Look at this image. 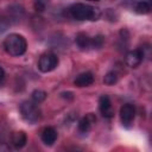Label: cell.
Instances as JSON below:
<instances>
[{"label":"cell","instance_id":"20","mask_svg":"<svg viewBox=\"0 0 152 152\" xmlns=\"http://www.w3.org/2000/svg\"><path fill=\"white\" fill-rule=\"evenodd\" d=\"M89 1H99V0H89Z\"/></svg>","mask_w":152,"mask_h":152},{"label":"cell","instance_id":"6","mask_svg":"<svg viewBox=\"0 0 152 152\" xmlns=\"http://www.w3.org/2000/svg\"><path fill=\"white\" fill-rule=\"evenodd\" d=\"M99 109L100 113L102 114V116L109 119L114 115V109L110 102V99L108 95H101L99 99Z\"/></svg>","mask_w":152,"mask_h":152},{"label":"cell","instance_id":"9","mask_svg":"<svg viewBox=\"0 0 152 152\" xmlns=\"http://www.w3.org/2000/svg\"><path fill=\"white\" fill-rule=\"evenodd\" d=\"M57 137H58L57 131H56L53 127H50V126L45 127V128L42 131V133H40V139H42V141H43L45 145H48V146L53 145V144L56 142V140H57Z\"/></svg>","mask_w":152,"mask_h":152},{"label":"cell","instance_id":"12","mask_svg":"<svg viewBox=\"0 0 152 152\" xmlns=\"http://www.w3.org/2000/svg\"><path fill=\"white\" fill-rule=\"evenodd\" d=\"M77 46L81 49V50H88V49H91V38L84 33V32H80L77 33L76 36V39H75Z\"/></svg>","mask_w":152,"mask_h":152},{"label":"cell","instance_id":"2","mask_svg":"<svg viewBox=\"0 0 152 152\" xmlns=\"http://www.w3.org/2000/svg\"><path fill=\"white\" fill-rule=\"evenodd\" d=\"M69 13L76 20H93L94 21L101 17V12L97 8L90 5L82 4V2L71 5L69 7Z\"/></svg>","mask_w":152,"mask_h":152},{"label":"cell","instance_id":"14","mask_svg":"<svg viewBox=\"0 0 152 152\" xmlns=\"http://www.w3.org/2000/svg\"><path fill=\"white\" fill-rule=\"evenodd\" d=\"M118 80H119L118 74H116L115 71H109V72H107V74L104 75V77H103V83L107 84V86H113V84H115V83L118 82Z\"/></svg>","mask_w":152,"mask_h":152},{"label":"cell","instance_id":"11","mask_svg":"<svg viewBox=\"0 0 152 152\" xmlns=\"http://www.w3.org/2000/svg\"><path fill=\"white\" fill-rule=\"evenodd\" d=\"M11 141H12V145L15 147V148H21L26 145L27 142V135L24 131H18V132H14L12 134V138H11Z\"/></svg>","mask_w":152,"mask_h":152},{"label":"cell","instance_id":"17","mask_svg":"<svg viewBox=\"0 0 152 152\" xmlns=\"http://www.w3.org/2000/svg\"><path fill=\"white\" fill-rule=\"evenodd\" d=\"M103 45V37L102 36H95L91 38V49H100Z\"/></svg>","mask_w":152,"mask_h":152},{"label":"cell","instance_id":"7","mask_svg":"<svg viewBox=\"0 0 152 152\" xmlns=\"http://www.w3.org/2000/svg\"><path fill=\"white\" fill-rule=\"evenodd\" d=\"M144 59V51L142 49L131 50L126 53V63L131 68H137Z\"/></svg>","mask_w":152,"mask_h":152},{"label":"cell","instance_id":"18","mask_svg":"<svg viewBox=\"0 0 152 152\" xmlns=\"http://www.w3.org/2000/svg\"><path fill=\"white\" fill-rule=\"evenodd\" d=\"M48 2H49V0H34V8H36L37 11L42 12V11L45 10Z\"/></svg>","mask_w":152,"mask_h":152},{"label":"cell","instance_id":"8","mask_svg":"<svg viewBox=\"0 0 152 152\" xmlns=\"http://www.w3.org/2000/svg\"><path fill=\"white\" fill-rule=\"evenodd\" d=\"M96 122V116L93 113H89L87 115H84L77 125V129L81 134H88V132L91 129L93 125Z\"/></svg>","mask_w":152,"mask_h":152},{"label":"cell","instance_id":"19","mask_svg":"<svg viewBox=\"0 0 152 152\" xmlns=\"http://www.w3.org/2000/svg\"><path fill=\"white\" fill-rule=\"evenodd\" d=\"M4 78H5V71H4V69L0 66V82H1Z\"/></svg>","mask_w":152,"mask_h":152},{"label":"cell","instance_id":"10","mask_svg":"<svg viewBox=\"0 0 152 152\" xmlns=\"http://www.w3.org/2000/svg\"><path fill=\"white\" fill-rule=\"evenodd\" d=\"M94 82V75L90 71H86L80 74L75 80H74V84L78 88H83V87H88Z\"/></svg>","mask_w":152,"mask_h":152},{"label":"cell","instance_id":"1","mask_svg":"<svg viewBox=\"0 0 152 152\" xmlns=\"http://www.w3.org/2000/svg\"><path fill=\"white\" fill-rule=\"evenodd\" d=\"M4 49L5 51L13 57H19L26 52L27 42L19 33H11L4 39Z\"/></svg>","mask_w":152,"mask_h":152},{"label":"cell","instance_id":"5","mask_svg":"<svg viewBox=\"0 0 152 152\" xmlns=\"http://www.w3.org/2000/svg\"><path fill=\"white\" fill-rule=\"evenodd\" d=\"M120 120H121V124L126 127V128H129L132 126V122L135 118V108L133 104L131 103H125L121 106L120 108Z\"/></svg>","mask_w":152,"mask_h":152},{"label":"cell","instance_id":"4","mask_svg":"<svg viewBox=\"0 0 152 152\" xmlns=\"http://www.w3.org/2000/svg\"><path fill=\"white\" fill-rule=\"evenodd\" d=\"M58 65V57L52 52H45L39 57L38 69L42 72H50Z\"/></svg>","mask_w":152,"mask_h":152},{"label":"cell","instance_id":"16","mask_svg":"<svg viewBox=\"0 0 152 152\" xmlns=\"http://www.w3.org/2000/svg\"><path fill=\"white\" fill-rule=\"evenodd\" d=\"M11 25V19L4 14L0 13V33L5 32Z\"/></svg>","mask_w":152,"mask_h":152},{"label":"cell","instance_id":"15","mask_svg":"<svg viewBox=\"0 0 152 152\" xmlns=\"http://www.w3.org/2000/svg\"><path fill=\"white\" fill-rule=\"evenodd\" d=\"M45 99H46V93H45L44 90L36 89V90L32 93V100H33V102H36V103H40V102H43Z\"/></svg>","mask_w":152,"mask_h":152},{"label":"cell","instance_id":"13","mask_svg":"<svg viewBox=\"0 0 152 152\" xmlns=\"http://www.w3.org/2000/svg\"><path fill=\"white\" fill-rule=\"evenodd\" d=\"M152 10L151 0H142L135 5V12L139 14H148Z\"/></svg>","mask_w":152,"mask_h":152},{"label":"cell","instance_id":"3","mask_svg":"<svg viewBox=\"0 0 152 152\" xmlns=\"http://www.w3.org/2000/svg\"><path fill=\"white\" fill-rule=\"evenodd\" d=\"M20 114L23 119L28 124H36L42 118V112L36 102L25 101L20 104Z\"/></svg>","mask_w":152,"mask_h":152}]
</instances>
